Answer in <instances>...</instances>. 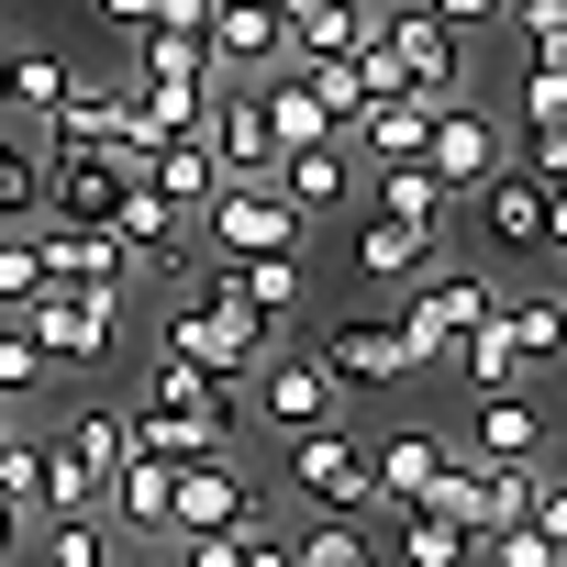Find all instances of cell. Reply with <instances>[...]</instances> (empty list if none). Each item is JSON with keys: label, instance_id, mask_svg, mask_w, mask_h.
I'll list each match as a JSON object with an SVG mask.
<instances>
[{"label": "cell", "instance_id": "cell-1", "mask_svg": "<svg viewBox=\"0 0 567 567\" xmlns=\"http://www.w3.org/2000/svg\"><path fill=\"white\" fill-rule=\"evenodd\" d=\"M123 412H134V445H156V456H200V445L245 434V390L212 379V368H189V357H156Z\"/></svg>", "mask_w": 567, "mask_h": 567}, {"label": "cell", "instance_id": "cell-2", "mask_svg": "<svg viewBox=\"0 0 567 567\" xmlns=\"http://www.w3.org/2000/svg\"><path fill=\"white\" fill-rule=\"evenodd\" d=\"M312 223H301V200L278 189V178H223L212 200H200V223H189V245L200 256H290Z\"/></svg>", "mask_w": 567, "mask_h": 567}, {"label": "cell", "instance_id": "cell-3", "mask_svg": "<svg viewBox=\"0 0 567 567\" xmlns=\"http://www.w3.org/2000/svg\"><path fill=\"white\" fill-rule=\"evenodd\" d=\"M278 478H290V501H312V512H368V501H379V478H368V434H346V412H334V423H301V434H278Z\"/></svg>", "mask_w": 567, "mask_h": 567}, {"label": "cell", "instance_id": "cell-4", "mask_svg": "<svg viewBox=\"0 0 567 567\" xmlns=\"http://www.w3.org/2000/svg\"><path fill=\"white\" fill-rule=\"evenodd\" d=\"M267 346H278V334H267L256 312H234V301L212 290V278L167 301V357H189V368H212V379H245Z\"/></svg>", "mask_w": 567, "mask_h": 567}, {"label": "cell", "instance_id": "cell-5", "mask_svg": "<svg viewBox=\"0 0 567 567\" xmlns=\"http://www.w3.org/2000/svg\"><path fill=\"white\" fill-rule=\"evenodd\" d=\"M234 390H245V412H256L267 434H301V423H334V412H346V379H334L312 346H301V357H290V346H267Z\"/></svg>", "mask_w": 567, "mask_h": 567}, {"label": "cell", "instance_id": "cell-6", "mask_svg": "<svg viewBox=\"0 0 567 567\" xmlns=\"http://www.w3.org/2000/svg\"><path fill=\"white\" fill-rule=\"evenodd\" d=\"M379 45L401 56L412 101H456V90H467V34H456V23H434L423 0H379Z\"/></svg>", "mask_w": 567, "mask_h": 567}, {"label": "cell", "instance_id": "cell-7", "mask_svg": "<svg viewBox=\"0 0 567 567\" xmlns=\"http://www.w3.org/2000/svg\"><path fill=\"white\" fill-rule=\"evenodd\" d=\"M23 323H34V346L56 357V368H101L112 357V334H123V290H45L23 301Z\"/></svg>", "mask_w": 567, "mask_h": 567}, {"label": "cell", "instance_id": "cell-8", "mask_svg": "<svg viewBox=\"0 0 567 567\" xmlns=\"http://www.w3.org/2000/svg\"><path fill=\"white\" fill-rule=\"evenodd\" d=\"M134 189H145L134 156H112V145H45V212L56 223H112Z\"/></svg>", "mask_w": 567, "mask_h": 567}, {"label": "cell", "instance_id": "cell-9", "mask_svg": "<svg viewBox=\"0 0 567 567\" xmlns=\"http://www.w3.org/2000/svg\"><path fill=\"white\" fill-rule=\"evenodd\" d=\"M312 357H323L346 390H412V379H423V368H412V346H401V323H390V301H379V312L323 323V334H312Z\"/></svg>", "mask_w": 567, "mask_h": 567}, {"label": "cell", "instance_id": "cell-10", "mask_svg": "<svg viewBox=\"0 0 567 567\" xmlns=\"http://www.w3.org/2000/svg\"><path fill=\"white\" fill-rule=\"evenodd\" d=\"M467 200H478V234H489V256H523V267H545V178H534V167H512V156H501V167H489Z\"/></svg>", "mask_w": 567, "mask_h": 567}, {"label": "cell", "instance_id": "cell-11", "mask_svg": "<svg viewBox=\"0 0 567 567\" xmlns=\"http://www.w3.org/2000/svg\"><path fill=\"white\" fill-rule=\"evenodd\" d=\"M200 134H212L223 178H267V167H278V123H267V90H256V79H223L212 112H200Z\"/></svg>", "mask_w": 567, "mask_h": 567}, {"label": "cell", "instance_id": "cell-12", "mask_svg": "<svg viewBox=\"0 0 567 567\" xmlns=\"http://www.w3.org/2000/svg\"><path fill=\"white\" fill-rule=\"evenodd\" d=\"M423 167H434V178H445V189L467 200V189H478V178L501 167V123H489V112H478L467 90H456V101H434V123H423Z\"/></svg>", "mask_w": 567, "mask_h": 567}, {"label": "cell", "instance_id": "cell-13", "mask_svg": "<svg viewBox=\"0 0 567 567\" xmlns=\"http://www.w3.org/2000/svg\"><path fill=\"white\" fill-rule=\"evenodd\" d=\"M245 512H256V478L234 467V445L178 456V523H167V534H234Z\"/></svg>", "mask_w": 567, "mask_h": 567}, {"label": "cell", "instance_id": "cell-14", "mask_svg": "<svg viewBox=\"0 0 567 567\" xmlns=\"http://www.w3.org/2000/svg\"><path fill=\"white\" fill-rule=\"evenodd\" d=\"M267 178L301 200V223H323V212L368 200V167H357V145H346V134H312V145H290V156H278Z\"/></svg>", "mask_w": 567, "mask_h": 567}, {"label": "cell", "instance_id": "cell-15", "mask_svg": "<svg viewBox=\"0 0 567 567\" xmlns=\"http://www.w3.org/2000/svg\"><path fill=\"white\" fill-rule=\"evenodd\" d=\"M445 467H456V434H434V423H401V434H379V445H368V478H379V501H390V512L434 501V489H445Z\"/></svg>", "mask_w": 567, "mask_h": 567}, {"label": "cell", "instance_id": "cell-16", "mask_svg": "<svg viewBox=\"0 0 567 567\" xmlns=\"http://www.w3.org/2000/svg\"><path fill=\"white\" fill-rule=\"evenodd\" d=\"M212 68L223 79H267V68H290V12H267V0H212Z\"/></svg>", "mask_w": 567, "mask_h": 567}, {"label": "cell", "instance_id": "cell-17", "mask_svg": "<svg viewBox=\"0 0 567 567\" xmlns=\"http://www.w3.org/2000/svg\"><path fill=\"white\" fill-rule=\"evenodd\" d=\"M200 278H212V290H223L234 312H256L267 334L290 323V312H301V290H312V278H301V245H290V256H212Z\"/></svg>", "mask_w": 567, "mask_h": 567}, {"label": "cell", "instance_id": "cell-18", "mask_svg": "<svg viewBox=\"0 0 567 567\" xmlns=\"http://www.w3.org/2000/svg\"><path fill=\"white\" fill-rule=\"evenodd\" d=\"M112 245H123V278H178V267H189V212L156 200V189H134V200L112 212Z\"/></svg>", "mask_w": 567, "mask_h": 567}, {"label": "cell", "instance_id": "cell-19", "mask_svg": "<svg viewBox=\"0 0 567 567\" xmlns=\"http://www.w3.org/2000/svg\"><path fill=\"white\" fill-rule=\"evenodd\" d=\"M101 512H112L123 534H145V545H167V523H178V456H156V445H134V456L112 467V489H101Z\"/></svg>", "mask_w": 567, "mask_h": 567}, {"label": "cell", "instance_id": "cell-20", "mask_svg": "<svg viewBox=\"0 0 567 567\" xmlns=\"http://www.w3.org/2000/svg\"><path fill=\"white\" fill-rule=\"evenodd\" d=\"M467 456L545 467V456H556V423H545V401H534V390H489V401H478V423H467Z\"/></svg>", "mask_w": 567, "mask_h": 567}, {"label": "cell", "instance_id": "cell-21", "mask_svg": "<svg viewBox=\"0 0 567 567\" xmlns=\"http://www.w3.org/2000/svg\"><path fill=\"white\" fill-rule=\"evenodd\" d=\"M34 245H45V278H56V290H123L112 223H56V212H34Z\"/></svg>", "mask_w": 567, "mask_h": 567}, {"label": "cell", "instance_id": "cell-22", "mask_svg": "<svg viewBox=\"0 0 567 567\" xmlns=\"http://www.w3.org/2000/svg\"><path fill=\"white\" fill-rule=\"evenodd\" d=\"M423 256H445V245H434V223H412V212H379V200L357 212V278H368L379 301L401 290V278H412Z\"/></svg>", "mask_w": 567, "mask_h": 567}, {"label": "cell", "instance_id": "cell-23", "mask_svg": "<svg viewBox=\"0 0 567 567\" xmlns=\"http://www.w3.org/2000/svg\"><path fill=\"white\" fill-rule=\"evenodd\" d=\"M145 189H156V200H178V212L200 223V200L223 189V156H212V134H200V123H189V134H156V145H145Z\"/></svg>", "mask_w": 567, "mask_h": 567}, {"label": "cell", "instance_id": "cell-24", "mask_svg": "<svg viewBox=\"0 0 567 567\" xmlns=\"http://www.w3.org/2000/svg\"><path fill=\"white\" fill-rule=\"evenodd\" d=\"M445 368H456V390H467V401H489V390H534V379H545V368L501 334V312H489V323H467V334L445 346Z\"/></svg>", "mask_w": 567, "mask_h": 567}, {"label": "cell", "instance_id": "cell-25", "mask_svg": "<svg viewBox=\"0 0 567 567\" xmlns=\"http://www.w3.org/2000/svg\"><path fill=\"white\" fill-rule=\"evenodd\" d=\"M489 312H501V334L534 368H556V334H567V290H556V278H545V290H489Z\"/></svg>", "mask_w": 567, "mask_h": 567}, {"label": "cell", "instance_id": "cell-26", "mask_svg": "<svg viewBox=\"0 0 567 567\" xmlns=\"http://www.w3.org/2000/svg\"><path fill=\"white\" fill-rule=\"evenodd\" d=\"M401 567H478V534H467L445 501H412V512H401Z\"/></svg>", "mask_w": 567, "mask_h": 567}, {"label": "cell", "instance_id": "cell-27", "mask_svg": "<svg viewBox=\"0 0 567 567\" xmlns=\"http://www.w3.org/2000/svg\"><path fill=\"white\" fill-rule=\"evenodd\" d=\"M379 34V0H312V12H290V56H346Z\"/></svg>", "mask_w": 567, "mask_h": 567}, {"label": "cell", "instance_id": "cell-28", "mask_svg": "<svg viewBox=\"0 0 567 567\" xmlns=\"http://www.w3.org/2000/svg\"><path fill=\"white\" fill-rule=\"evenodd\" d=\"M368 200H379V212H412V223H445L456 189H445L423 156H390V167H368Z\"/></svg>", "mask_w": 567, "mask_h": 567}, {"label": "cell", "instance_id": "cell-29", "mask_svg": "<svg viewBox=\"0 0 567 567\" xmlns=\"http://www.w3.org/2000/svg\"><path fill=\"white\" fill-rule=\"evenodd\" d=\"M56 445H68V456H79V467H90V478L112 489V467L134 456V412H123V401H101V412H79V423H68Z\"/></svg>", "mask_w": 567, "mask_h": 567}, {"label": "cell", "instance_id": "cell-30", "mask_svg": "<svg viewBox=\"0 0 567 567\" xmlns=\"http://www.w3.org/2000/svg\"><path fill=\"white\" fill-rule=\"evenodd\" d=\"M134 556V534L112 523V512H68L56 534H45V567H123Z\"/></svg>", "mask_w": 567, "mask_h": 567}, {"label": "cell", "instance_id": "cell-31", "mask_svg": "<svg viewBox=\"0 0 567 567\" xmlns=\"http://www.w3.org/2000/svg\"><path fill=\"white\" fill-rule=\"evenodd\" d=\"M290 556H301V567H379L368 512H312V534H290Z\"/></svg>", "mask_w": 567, "mask_h": 567}, {"label": "cell", "instance_id": "cell-32", "mask_svg": "<svg viewBox=\"0 0 567 567\" xmlns=\"http://www.w3.org/2000/svg\"><path fill=\"white\" fill-rule=\"evenodd\" d=\"M68 79H79V68H68L56 45H12V112H34V123H45V112L68 101Z\"/></svg>", "mask_w": 567, "mask_h": 567}, {"label": "cell", "instance_id": "cell-33", "mask_svg": "<svg viewBox=\"0 0 567 567\" xmlns=\"http://www.w3.org/2000/svg\"><path fill=\"white\" fill-rule=\"evenodd\" d=\"M45 379H56V357L34 346V323H23V312H0V401H34Z\"/></svg>", "mask_w": 567, "mask_h": 567}, {"label": "cell", "instance_id": "cell-34", "mask_svg": "<svg viewBox=\"0 0 567 567\" xmlns=\"http://www.w3.org/2000/svg\"><path fill=\"white\" fill-rule=\"evenodd\" d=\"M45 212V145L0 134V223H34Z\"/></svg>", "mask_w": 567, "mask_h": 567}, {"label": "cell", "instance_id": "cell-35", "mask_svg": "<svg viewBox=\"0 0 567 567\" xmlns=\"http://www.w3.org/2000/svg\"><path fill=\"white\" fill-rule=\"evenodd\" d=\"M45 290V245H34V223H0V312H23Z\"/></svg>", "mask_w": 567, "mask_h": 567}, {"label": "cell", "instance_id": "cell-36", "mask_svg": "<svg viewBox=\"0 0 567 567\" xmlns=\"http://www.w3.org/2000/svg\"><path fill=\"white\" fill-rule=\"evenodd\" d=\"M512 112H523V123H567V56H534L523 90H512Z\"/></svg>", "mask_w": 567, "mask_h": 567}, {"label": "cell", "instance_id": "cell-37", "mask_svg": "<svg viewBox=\"0 0 567 567\" xmlns=\"http://www.w3.org/2000/svg\"><path fill=\"white\" fill-rule=\"evenodd\" d=\"M478 567H567V545H545L534 523H501V534H478Z\"/></svg>", "mask_w": 567, "mask_h": 567}, {"label": "cell", "instance_id": "cell-38", "mask_svg": "<svg viewBox=\"0 0 567 567\" xmlns=\"http://www.w3.org/2000/svg\"><path fill=\"white\" fill-rule=\"evenodd\" d=\"M523 523H534L545 545H567V478H556V467H534V501H523Z\"/></svg>", "mask_w": 567, "mask_h": 567}, {"label": "cell", "instance_id": "cell-39", "mask_svg": "<svg viewBox=\"0 0 567 567\" xmlns=\"http://www.w3.org/2000/svg\"><path fill=\"white\" fill-rule=\"evenodd\" d=\"M357 79H368V101H401V90H412V79H401V56H390V45H379V34H368V45H357Z\"/></svg>", "mask_w": 567, "mask_h": 567}, {"label": "cell", "instance_id": "cell-40", "mask_svg": "<svg viewBox=\"0 0 567 567\" xmlns=\"http://www.w3.org/2000/svg\"><path fill=\"white\" fill-rule=\"evenodd\" d=\"M167 567H245L234 534H167Z\"/></svg>", "mask_w": 567, "mask_h": 567}, {"label": "cell", "instance_id": "cell-41", "mask_svg": "<svg viewBox=\"0 0 567 567\" xmlns=\"http://www.w3.org/2000/svg\"><path fill=\"white\" fill-rule=\"evenodd\" d=\"M423 12H434V23H456V34H501L512 0H423Z\"/></svg>", "mask_w": 567, "mask_h": 567}, {"label": "cell", "instance_id": "cell-42", "mask_svg": "<svg viewBox=\"0 0 567 567\" xmlns=\"http://www.w3.org/2000/svg\"><path fill=\"white\" fill-rule=\"evenodd\" d=\"M523 167L556 178V167H567V123H523Z\"/></svg>", "mask_w": 567, "mask_h": 567}, {"label": "cell", "instance_id": "cell-43", "mask_svg": "<svg viewBox=\"0 0 567 567\" xmlns=\"http://www.w3.org/2000/svg\"><path fill=\"white\" fill-rule=\"evenodd\" d=\"M90 12H101V23H112V34H123V45H134V34H145V23H156V0H90Z\"/></svg>", "mask_w": 567, "mask_h": 567}, {"label": "cell", "instance_id": "cell-44", "mask_svg": "<svg viewBox=\"0 0 567 567\" xmlns=\"http://www.w3.org/2000/svg\"><path fill=\"white\" fill-rule=\"evenodd\" d=\"M512 45H523V68L534 56H567V23H512Z\"/></svg>", "mask_w": 567, "mask_h": 567}, {"label": "cell", "instance_id": "cell-45", "mask_svg": "<svg viewBox=\"0 0 567 567\" xmlns=\"http://www.w3.org/2000/svg\"><path fill=\"white\" fill-rule=\"evenodd\" d=\"M556 245H567V167L545 178V256H556Z\"/></svg>", "mask_w": 567, "mask_h": 567}, {"label": "cell", "instance_id": "cell-46", "mask_svg": "<svg viewBox=\"0 0 567 567\" xmlns=\"http://www.w3.org/2000/svg\"><path fill=\"white\" fill-rule=\"evenodd\" d=\"M501 23H567V0H512Z\"/></svg>", "mask_w": 567, "mask_h": 567}, {"label": "cell", "instance_id": "cell-47", "mask_svg": "<svg viewBox=\"0 0 567 567\" xmlns=\"http://www.w3.org/2000/svg\"><path fill=\"white\" fill-rule=\"evenodd\" d=\"M12 556H23V512H12V501H0V567H12Z\"/></svg>", "mask_w": 567, "mask_h": 567}, {"label": "cell", "instance_id": "cell-48", "mask_svg": "<svg viewBox=\"0 0 567 567\" xmlns=\"http://www.w3.org/2000/svg\"><path fill=\"white\" fill-rule=\"evenodd\" d=\"M0 112H12V56H0Z\"/></svg>", "mask_w": 567, "mask_h": 567}, {"label": "cell", "instance_id": "cell-49", "mask_svg": "<svg viewBox=\"0 0 567 567\" xmlns=\"http://www.w3.org/2000/svg\"><path fill=\"white\" fill-rule=\"evenodd\" d=\"M545 467H556V478H567V434H556V456H545Z\"/></svg>", "mask_w": 567, "mask_h": 567}, {"label": "cell", "instance_id": "cell-50", "mask_svg": "<svg viewBox=\"0 0 567 567\" xmlns=\"http://www.w3.org/2000/svg\"><path fill=\"white\" fill-rule=\"evenodd\" d=\"M267 12H312V0H267Z\"/></svg>", "mask_w": 567, "mask_h": 567}, {"label": "cell", "instance_id": "cell-51", "mask_svg": "<svg viewBox=\"0 0 567 567\" xmlns=\"http://www.w3.org/2000/svg\"><path fill=\"white\" fill-rule=\"evenodd\" d=\"M0 434H12V401H0Z\"/></svg>", "mask_w": 567, "mask_h": 567}, {"label": "cell", "instance_id": "cell-52", "mask_svg": "<svg viewBox=\"0 0 567 567\" xmlns=\"http://www.w3.org/2000/svg\"><path fill=\"white\" fill-rule=\"evenodd\" d=\"M556 368H567V334H556Z\"/></svg>", "mask_w": 567, "mask_h": 567}, {"label": "cell", "instance_id": "cell-53", "mask_svg": "<svg viewBox=\"0 0 567 567\" xmlns=\"http://www.w3.org/2000/svg\"><path fill=\"white\" fill-rule=\"evenodd\" d=\"M123 567H156V556H123Z\"/></svg>", "mask_w": 567, "mask_h": 567}]
</instances>
